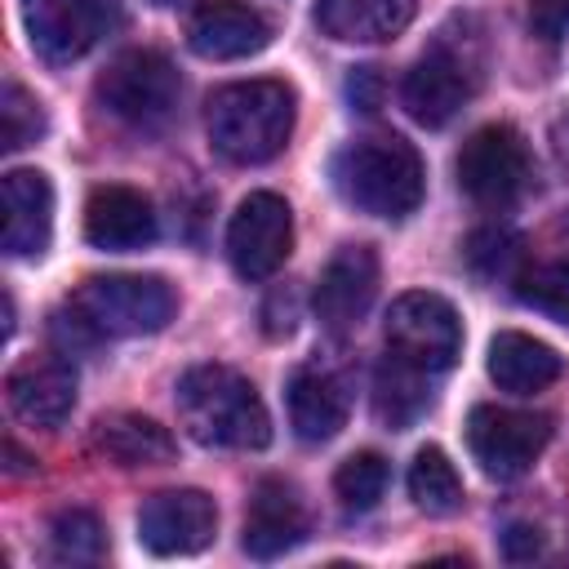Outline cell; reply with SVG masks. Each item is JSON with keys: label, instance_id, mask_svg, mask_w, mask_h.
Wrapping results in <instances>:
<instances>
[{"label": "cell", "instance_id": "obj_24", "mask_svg": "<svg viewBox=\"0 0 569 569\" xmlns=\"http://www.w3.org/2000/svg\"><path fill=\"white\" fill-rule=\"evenodd\" d=\"M409 498L427 516H453L462 507V480L445 449H436V445L418 449V458L409 467Z\"/></svg>", "mask_w": 569, "mask_h": 569}, {"label": "cell", "instance_id": "obj_32", "mask_svg": "<svg viewBox=\"0 0 569 569\" xmlns=\"http://www.w3.org/2000/svg\"><path fill=\"white\" fill-rule=\"evenodd\" d=\"M351 102H360L365 111H373L378 107V76H373V67H360L356 76H351Z\"/></svg>", "mask_w": 569, "mask_h": 569}, {"label": "cell", "instance_id": "obj_10", "mask_svg": "<svg viewBox=\"0 0 569 569\" xmlns=\"http://www.w3.org/2000/svg\"><path fill=\"white\" fill-rule=\"evenodd\" d=\"M218 533V507L200 489L151 493L138 511V542L151 556H191L204 551Z\"/></svg>", "mask_w": 569, "mask_h": 569}, {"label": "cell", "instance_id": "obj_14", "mask_svg": "<svg viewBox=\"0 0 569 569\" xmlns=\"http://www.w3.org/2000/svg\"><path fill=\"white\" fill-rule=\"evenodd\" d=\"M467 98H471L467 62L453 58L449 49L422 53V58L405 71V80H400V102H405V111H409L422 129L449 124V120L462 111Z\"/></svg>", "mask_w": 569, "mask_h": 569}, {"label": "cell", "instance_id": "obj_30", "mask_svg": "<svg viewBox=\"0 0 569 569\" xmlns=\"http://www.w3.org/2000/svg\"><path fill=\"white\" fill-rule=\"evenodd\" d=\"M529 27L547 40H560L569 31V0H529Z\"/></svg>", "mask_w": 569, "mask_h": 569}, {"label": "cell", "instance_id": "obj_25", "mask_svg": "<svg viewBox=\"0 0 569 569\" xmlns=\"http://www.w3.org/2000/svg\"><path fill=\"white\" fill-rule=\"evenodd\" d=\"M49 547L58 560L67 565H93L102 560L107 551V533H102V520L84 507H67L49 520Z\"/></svg>", "mask_w": 569, "mask_h": 569}, {"label": "cell", "instance_id": "obj_22", "mask_svg": "<svg viewBox=\"0 0 569 569\" xmlns=\"http://www.w3.org/2000/svg\"><path fill=\"white\" fill-rule=\"evenodd\" d=\"M98 449L120 467H151L173 458V436L142 413H111L98 422Z\"/></svg>", "mask_w": 569, "mask_h": 569}, {"label": "cell", "instance_id": "obj_26", "mask_svg": "<svg viewBox=\"0 0 569 569\" xmlns=\"http://www.w3.org/2000/svg\"><path fill=\"white\" fill-rule=\"evenodd\" d=\"M387 458L382 453H373V449H360V453H351L338 471H333V493H338V502L347 507V511H373L378 507V498L387 493Z\"/></svg>", "mask_w": 569, "mask_h": 569}, {"label": "cell", "instance_id": "obj_29", "mask_svg": "<svg viewBox=\"0 0 569 569\" xmlns=\"http://www.w3.org/2000/svg\"><path fill=\"white\" fill-rule=\"evenodd\" d=\"M516 258H520V240H516V231H507V227H480V231L467 240V262H471L480 276H507Z\"/></svg>", "mask_w": 569, "mask_h": 569}, {"label": "cell", "instance_id": "obj_7", "mask_svg": "<svg viewBox=\"0 0 569 569\" xmlns=\"http://www.w3.org/2000/svg\"><path fill=\"white\" fill-rule=\"evenodd\" d=\"M551 440V418L529 413V409H507V405H476L467 418V449L480 462L485 476L516 480L525 476L538 453Z\"/></svg>", "mask_w": 569, "mask_h": 569}, {"label": "cell", "instance_id": "obj_18", "mask_svg": "<svg viewBox=\"0 0 569 569\" xmlns=\"http://www.w3.org/2000/svg\"><path fill=\"white\" fill-rule=\"evenodd\" d=\"M53 236V187L40 169L4 173V253L40 258Z\"/></svg>", "mask_w": 569, "mask_h": 569}, {"label": "cell", "instance_id": "obj_28", "mask_svg": "<svg viewBox=\"0 0 569 569\" xmlns=\"http://www.w3.org/2000/svg\"><path fill=\"white\" fill-rule=\"evenodd\" d=\"M44 133V111L40 102L22 89V84H4L0 93V138H4V151H18L27 142H36Z\"/></svg>", "mask_w": 569, "mask_h": 569}, {"label": "cell", "instance_id": "obj_16", "mask_svg": "<svg viewBox=\"0 0 569 569\" xmlns=\"http://www.w3.org/2000/svg\"><path fill=\"white\" fill-rule=\"evenodd\" d=\"M84 240L107 253H129L156 240V209L142 191L107 182L84 200Z\"/></svg>", "mask_w": 569, "mask_h": 569}, {"label": "cell", "instance_id": "obj_13", "mask_svg": "<svg viewBox=\"0 0 569 569\" xmlns=\"http://www.w3.org/2000/svg\"><path fill=\"white\" fill-rule=\"evenodd\" d=\"M18 9L31 49L53 67L84 58L102 36V13L93 0H18Z\"/></svg>", "mask_w": 569, "mask_h": 569}, {"label": "cell", "instance_id": "obj_33", "mask_svg": "<svg viewBox=\"0 0 569 569\" xmlns=\"http://www.w3.org/2000/svg\"><path fill=\"white\" fill-rule=\"evenodd\" d=\"M151 4H173V0H151Z\"/></svg>", "mask_w": 569, "mask_h": 569}, {"label": "cell", "instance_id": "obj_4", "mask_svg": "<svg viewBox=\"0 0 569 569\" xmlns=\"http://www.w3.org/2000/svg\"><path fill=\"white\" fill-rule=\"evenodd\" d=\"M71 311L93 329V338H138L160 333L178 298L160 276H89L71 298Z\"/></svg>", "mask_w": 569, "mask_h": 569}, {"label": "cell", "instance_id": "obj_27", "mask_svg": "<svg viewBox=\"0 0 569 569\" xmlns=\"http://www.w3.org/2000/svg\"><path fill=\"white\" fill-rule=\"evenodd\" d=\"M516 298L560 325H569V258L560 262H542L516 276Z\"/></svg>", "mask_w": 569, "mask_h": 569}, {"label": "cell", "instance_id": "obj_11", "mask_svg": "<svg viewBox=\"0 0 569 569\" xmlns=\"http://www.w3.org/2000/svg\"><path fill=\"white\" fill-rule=\"evenodd\" d=\"M378 293V253L369 244H342L316 280V316L325 329L347 333L365 320Z\"/></svg>", "mask_w": 569, "mask_h": 569}, {"label": "cell", "instance_id": "obj_9", "mask_svg": "<svg viewBox=\"0 0 569 569\" xmlns=\"http://www.w3.org/2000/svg\"><path fill=\"white\" fill-rule=\"evenodd\" d=\"M293 249V218L289 204L276 191H253L236 204L227 222V258L236 276L244 280H267L284 267Z\"/></svg>", "mask_w": 569, "mask_h": 569}, {"label": "cell", "instance_id": "obj_1", "mask_svg": "<svg viewBox=\"0 0 569 569\" xmlns=\"http://www.w3.org/2000/svg\"><path fill=\"white\" fill-rule=\"evenodd\" d=\"M209 147L231 164H267L293 133V89L284 80H236L204 102Z\"/></svg>", "mask_w": 569, "mask_h": 569}, {"label": "cell", "instance_id": "obj_6", "mask_svg": "<svg viewBox=\"0 0 569 569\" xmlns=\"http://www.w3.org/2000/svg\"><path fill=\"white\" fill-rule=\"evenodd\" d=\"M462 351V320L453 311V302H445L440 293L413 289L400 293L387 311V356L422 369V373H445L453 369Z\"/></svg>", "mask_w": 569, "mask_h": 569}, {"label": "cell", "instance_id": "obj_17", "mask_svg": "<svg viewBox=\"0 0 569 569\" xmlns=\"http://www.w3.org/2000/svg\"><path fill=\"white\" fill-rule=\"evenodd\" d=\"M307 533V507L298 498V489L280 476L258 480L249 511H244V551L253 560H276L284 551H293Z\"/></svg>", "mask_w": 569, "mask_h": 569}, {"label": "cell", "instance_id": "obj_5", "mask_svg": "<svg viewBox=\"0 0 569 569\" xmlns=\"http://www.w3.org/2000/svg\"><path fill=\"white\" fill-rule=\"evenodd\" d=\"M182 98L178 67L160 49H129L98 76V102L129 129H160Z\"/></svg>", "mask_w": 569, "mask_h": 569}, {"label": "cell", "instance_id": "obj_12", "mask_svg": "<svg viewBox=\"0 0 569 569\" xmlns=\"http://www.w3.org/2000/svg\"><path fill=\"white\" fill-rule=\"evenodd\" d=\"M187 40L209 62L253 58L271 44V18L244 0H200L187 22Z\"/></svg>", "mask_w": 569, "mask_h": 569}, {"label": "cell", "instance_id": "obj_2", "mask_svg": "<svg viewBox=\"0 0 569 569\" xmlns=\"http://www.w3.org/2000/svg\"><path fill=\"white\" fill-rule=\"evenodd\" d=\"M178 418L209 449H262L271 440L262 396L227 365H196L178 378Z\"/></svg>", "mask_w": 569, "mask_h": 569}, {"label": "cell", "instance_id": "obj_19", "mask_svg": "<svg viewBox=\"0 0 569 569\" xmlns=\"http://www.w3.org/2000/svg\"><path fill=\"white\" fill-rule=\"evenodd\" d=\"M418 13V0H320L316 27L338 44H382L400 36Z\"/></svg>", "mask_w": 569, "mask_h": 569}, {"label": "cell", "instance_id": "obj_15", "mask_svg": "<svg viewBox=\"0 0 569 569\" xmlns=\"http://www.w3.org/2000/svg\"><path fill=\"white\" fill-rule=\"evenodd\" d=\"M9 409L31 427H62L76 409V369L62 356H31L4 378Z\"/></svg>", "mask_w": 569, "mask_h": 569}, {"label": "cell", "instance_id": "obj_20", "mask_svg": "<svg viewBox=\"0 0 569 569\" xmlns=\"http://www.w3.org/2000/svg\"><path fill=\"white\" fill-rule=\"evenodd\" d=\"M560 373H565V356H560L556 347H547L542 338H533V333L502 329V333L489 342V378H493L502 391H511V396L542 391V387H551Z\"/></svg>", "mask_w": 569, "mask_h": 569}, {"label": "cell", "instance_id": "obj_31", "mask_svg": "<svg viewBox=\"0 0 569 569\" xmlns=\"http://www.w3.org/2000/svg\"><path fill=\"white\" fill-rule=\"evenodd\" d=\"M542 551V529L538 525H511L502 533V556L507 560H533Z\"/></svg>", "mask_w": 569, "mask_h": 569}, {"label": "cell", "instance_id": "obj_3", "mask_svg": "<svg viewBox=\"0 0 569 569\" xmlns=\"http://www.w3.org/2000/svg\"><path fill=\"white\" fill-rule=\"evenodd\" d=\"M333 187L369 218H409L422 204L427 169L405 138H360L333 160Z\"/></svg>", "mask_w": 569, "mask_h": 569}, {"label": "cell", "instance_id": "obj_23", "mask_svg": "<svg viewBox=\"0 0 569 569\" xmlns=\"http://www.w3.org/2000/svg\"><path fill=\"white\" fill-rule=\"evenodd\" d=\"M427 405H431V373H422V369L387 356L378 365V373H373V413L387 427L405 431Z\"/></svg>", "mask_w": 569, "mask_h": 569}, {"label": "cell", "instance_id": "obj_21", "mask_svg": "<svg viewBox=\"0 0 569 569\" xmlns=\"http://www.w3.org/2000/svg\"><path fill=\"white\" fill-rule=\"evenodd\" d=\"M347 387L325 369H298L289 378V427L307 445H325L347 427Z\"/></svg>", "mask_w": 569, "mask_h": 569}, {"label": "cell", "instance_id": "obj_8", "mask_svg": "<svg viewBox=\"0 0 569 569\" xmlns=\"http://www.w3.org/2000/svg\"><path fill=\"white\" fill-rule=\"evenodd\" d=\"M453 173L476 204L502 209L529 187V147L511 124H480L462 142Z\"/></svg>", "mask_w": 569, "mask_h": 569}]
</instances>
